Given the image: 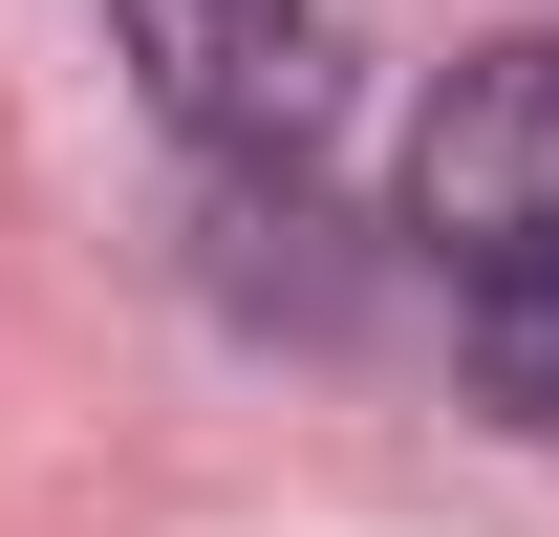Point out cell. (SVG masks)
<instances>
[{
	"mask_svg": "<svg viewBox=\"0 0 559 537\" xmlns=\"http://www.w3.org/2000/svg\"><path fill=\"white\" fill-rule=\"evenodd\" d=\"M409 237L452 259V301H538L559 279V22L474 44L409 108Z\"/></svg>",
	"mask_w": 559,
	"mask_h": 537,
	"instance_id": "cell-1",
	"label": "cell"
},
{
	"mask_svg": "<svg viewBox=\"0 0 559 537\" xmlns=\"http://www.w3.org/2000/svg\"><path fill=\"white\" fill-rule=\"evenodd\" d=\"M108 44L215 172H301L323 108H345V44H323V0H108Z\"/></svg>",
	"mask_w": 559,
	"mask_h": 537,
	"instance_id": "cell-2",
	"label": "cell"
},
{
	"mask_svg": "<svg viewBox=\"0 0 559 537\" xmlns=\"http://www.w3.org/2000/svg\"><path fill=\"white\" fill-rule=\"evenodd\" d=\"M452 323H474V387L516 408V430H559V279L538 301H452Z\"/></svg>",
	"mask_w": 559,
	"mask_h": 537,
	"instance_id": "cell-3",
	"label": "cell"
}]
</instances>
